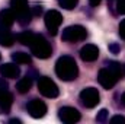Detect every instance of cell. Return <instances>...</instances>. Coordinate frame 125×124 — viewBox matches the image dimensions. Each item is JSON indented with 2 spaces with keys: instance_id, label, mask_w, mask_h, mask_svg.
I'll use <instances>...</instances> for the list:
<instances>
[{
  "instance_id": "cell-10",
  "label": "cell",
  "mask_w": 125,
  "mask_h": 124,
  "mask_svg": "<svg viewBox=\"0 0 125 124\" xmlns=\"http://www.w3.org/2000/svg\"><path fill=\"white\" fill-rule=\"evenodd\" d=\"M58 118L62 123L73 124L80 120V112L73 107H62V108L58 110Z\"/></svg>"
},
{
  "instance_id": "cell-5",
  "label": "cell",
  "mask_w": 125,
  "mask_h": 124,
  "mask_svg": "<svg viewBox=\"0 0 125 124\" xmlns=\"http://www.w3.org/2000/svg\"><path fill=\"white\" fill-rule=\"evenodd\" d=\"M87 37V31L84 26L82 25H70L67 26L61 34L62 41L67 42H77V41H83Z\"/></svg>"
},
{
  "instance_id": "cell-26",
  "label": "cell",
  "mask_w": 125,
  "mask_h": 124,
  "mask_svg": "<svg viewBox=\"0 0 125 124\" xmlns=\"http://www.w3.org/2000/svg\"><path fill=\"white\" fill-rule=\"evenodd\" d=\"M109 50H111L114 54H116V53H119V51H121V47H119L116 42H112V44H109Z\"/></svg>"
},
{
  "instance_id": "cell-14",
  "label": "cell",
  "mask_w": 125,
  "mask_h": 124,
  "mask_svg": "<svg viewBox=\"0 0 125 124\" xmlns=\"http://www.w3.org/2000/svg\"><path fill=\"white\" fill-rule=\"evenodd\" d=\"M12 104H13V96L9 91L0 93V112L7 114L12 108Z\"/></svg>"
},
{
  "instance_id": "cell-18",
  "label": "cell",
  "mask_w": 125,
  "mask_h": 124,
  "mask_svg": "<svg viewBox=\"0 0 125 124\" xmlns=\"http://www.w3.org/2000/svg\"><path fill=\"white\" fill-rule=\"evenodd\" d=\"M12 60L16 63V64H31V56L26 54V53H22V51H16L12 54Z\"/></svg>"
},
{
  "instance_id": "cell-4",
  "label": "cell",
  "mask_w": 125,
  "mask_h": 124,
  "mask_svg": "<svg viewBox=\"0 0 125 124\" xmlns=\"http://www.w3.org/2000/svg\"><path fill=\"white\" fill-rule=\"evenodd\" d=\"M31 51L33 56H36L38 59H42V60L48 59L52 53L50 42L42 35H35V38H33V41L31 44Z\"/></svg>"
},
{
  "instance_id": "cell-25",
  "label": "cell",
  "mask_w": 125,
  "mask_h": 124,
  "mask_svg": "<svg viewBox=\"0 0 125 124\" xmlns=\"http://www.w3.org/2000/svg\"><path fill=\"white\" fill-rule=\"evenodd\" d=\"M31 13L32 16H39L42 13V7L41 6H33V7H31Z\"/></svg>"
},
{
  "instance_id": "cell-15",
  "label": "cell",
  "mask_w": 125,
  "mask_h": 124,
  "mask_svg": "<svg viewBox=\"0 0 125 124\" xmlns=\"http://www.w3.org/2000/svg\"><path fill=\"white\" fill-rule=\"evenodd\" d=\"M15 41L13 34L9 31V28H1L0 29V45L3 47H10Z\"/></svg>"
},
{
  "instance_id": "cell-9",
  "label": "cell",
  "mask_w": 125,
  "mask_h": 124,
  "mask_svg": "<svg viewBox=\"0 0 125 124\" xmlns=\"http://www.w3.org/2000/svg\"><path fill=\"white\" fill-rule=\"evenodd\" d=\"M26 110H28V112H29V115H31L32 118H42L47 114V105H45V102H42L41 99H36V98L28 102Z\"/></svg>"
},
{
  "instance_id": "cell-1",
  "label": "cell",
  "mask_w": 125,
  "mask_h": 124,
  "mask_svg": "<svg viewBox=\"0 0 125 124\" xmlns=\"http://www.w3.org/2000/svg\"><path fill=\"white\" fill-rule=\"evenodd\" d=\"M55 73L64 82H71L77 79L79 69H77L76 60L70 56H61L55 63Z\"/></svg>"
},
{
  "instance_id": "cell-28",
  "label": "cell",
  "mask_w": 125,
  "mask_h": 124,
  "mask_svg": "<svg viewBox=\"0 0 125 124\" xmlns=\"http://www.w3.org/2000/svg\"><path fill=\"white\" fill-rule=\"evenodd\" d=\"M10 123L12 124H18V123H21V120H10Z\"/></svg>"
},
{
  "instance_id": "cell-24",
  "label": "cell",
  "mask_w": 125,
  "mask_h": 124,
  "mask_svg": "<svg viewBox=\"0 0 125 124\" xmlns=\"http://www.w3.org/2000/svg\"><path fill=\"white\" fill-rule=\"evenodd\" d=\"M7 88H9V86H7V82H6V80H4V77L1 76V77H0V93L6 92V91H7Z\"/></svg>"
},
{
  "instance_id": "cell-8",
  "label": "cell",
  "mask_w": 125,
  "mask_h": 124,
  "mask_svg": "<svg viewBox=\"0 0 125 124\" xmlns=\"http://www.w3.org/2000/svg\"><path fill=\"white\" fill-rule=\"evenodd\" d=\"M80 101L86 108H93L100 102V95L96 88H84L80 92Z\"/></svg>"
},
{
  "instance_id": "cell-27",
  "label": "cell",
  "mask_w": 125,
  "mask_h": 124,
  "mask_svg": "<svg viewBox=\"0 0 125 124\" xmlns=\"http://www.w3.org/2000/svg\"><path fill=\"white\" fill-rule=\"evenodd\" d=\"M89 3H90V6H99L100 4V0H89Z\"/></svg>"
},
{
  "instance_id": "cell-16",
  "label": "cell",
  "mask_w": 125,
  "mask_h": 124,
  "mask_svg": "<svg viewBox=\"0 0 125 124\" xmlns=\"http://www.w3.org/2000/svg\"><path fill=\"white\" fill-rule=\"evenodd\" d=\"M31 88H32V79L29 76L22 77V79L18 82V85H16V89H18L19 93H28L31 91Z\"/></svg>"
},
{
  "instance_id": "cell-23",
  "label": "cell",
  "mask_w": 125,
  "mask_h": 124,
  "mask_svg": "<svg viewBox=\"0 0 125 124\" xmlns=\"http://www.w3.org/2000/svg\"><path fill=\"white\" fill-rule=\"evenodd\" d=\"M118 32H119V37L125 39V19L121 21V24H119V28H118Z\"/></svg>"
},
{
  "instance_id": "cell-29",
  "label": "cell",
  "mask_w": 125,
  "mask_h": 124,
  "mask_svg": "<svg viewBox=\"0 0 125 124\" xmlns=\"http://www.w3.org/2000/svg\"><path fill=\"white\" fill-rule=\"evenodd\" d=\"M122 104H124V105H125V93H124V95H122Z\"/></svg>"
},
{
  "instance_id": "cell-30",
  "label": "cell",
  "mask_w": 125,
  "mask_h": 124,
  "mask_svg": "<svg viewBox=\"0 0 125 124\" xmlns=\"http://www.w3.org/2000/svg\"><path fill=\"white\" fill-rule=\"evenodd\" d=\"M124 72H125V66H124Z\"/></svg>"
},
{
  "instance_id": "cell-21",
  "label": "cell",
  "mask_w": 125,
  "mask_h": 124,
  "mask_svg": "<svg viewBox=\"0 0 125 124\" xmlns=\"http://www.w3.org/2000/svg\"><path fill=\"white\" fill-rule=\"evenodd\" d=\"M116 12L125 15V0H116Z\"/></svg>"
},
{
  "instance_id": "cell-12",
  "label": "cell",
  "mask_w": 125,
  "mask_h": 124,
  "mask_svg": "<svg viewBox=\"0 0 125 124\" xmlns=\"http://www.w3.org/2000/svg\"><path fill=\"white\" fill-rule=\"evenodd\" d=\"M0 74L4 79H16L21 74V69L13 63H4L0 66Z\"/></svg>"
},
{
  "instance_id": "cell-6",
  "label": "cell",
  "mask_w": 125,
  "mask_h": 124,
  "mask_svg": "<svg viewBox=\"0 0 125 124\" xmlns=\"http://www.w3.org/2000/svg\"><path fill=\"white\" fill-rule=\"evenodd\" d=\"M45 26L51 35H57V31L62 24V16L58 10H48L45 13Z\"/></svg>"
},
{
  "instance_id": "cell-19",
  "label": "cell",
  "mask_w": 125,
  "mask_h": 124,
  "mask_svg": "<svg viewBox=\"0 0 125 124\" xmlns=\"http://www.w3.org/2000/svg\"><path fill=\"white\" fill-rule=\"evenodd\" d=\"M77 3H79V0H58V4L67 10H73L77 6Z\"/></svg>"
},
{
  "instance_id": "cell-22",
  "label": "cell",
  "mask_w": 125,
  "mask_h": 124,
  "mask_svg": "<svg viewBox=\"0 0 125 124\" xmlns=\"http://www.w3.org/2000/svg\"><path fill=\"white\" fill-rule=\"evenodd\" d=\"M111 124H125V117L124 115H115L111 118Z\"/></svg>"
},
{
  "instance_id": "cell-3",
  "label": "cell",
  "mask_w": 125,
  "mask_h": 124,
  "mask_svg": "<svg viewBox=\"0 0 125 124\" xmlns=\"http://www.w3.org/2000/svg\"><path fill=\"white\" fill-rule=\"evenodd\" d=\"M10 9L15 12L16 21L21 25H26L31 22L32 13L31 7L28 6V0H10Z\"/></svg>"
},
{
  "instance_id": "cell-2",
  "label": "cell",
  "mask_w": 125,
  "mask_h": 124,
  "mask_svg": "<svg viewBox=\"0 0 125 124\" xmlns=\"http://www.w3.org/2000/svg\"><path fill=\"white\" fill-rule=\"evenodd\" d=\"M121 74H122L121 64L116 62H109L106 64V67L100 69V72L97 74V80L105 89H111L115 86V83L118 82Z\"/></svg>"
},
{
  "instance_id": "cell-7",
  "label": "cell",
  "mask_w": 125,
  "mask_h": 124,
  "mask_svg": "<svg viewBox=\"0 0 125 124\" xmlns=\"http://www.w3.org/2000/svg\"><path fill=\"white\" fill-rule=\"evenodd\" d=\"M38 89H39V92L42 93L44 96H47V98H55V96H58V92H60L58 86L55 85V82L51 80L47 76H42L38 80Z\"/></svg>"
},
{
  "instance_id": "cell-17",
  "label": "cell",
  "mask_w": 125,
  "mask_h": 124,
  "mask_svg": "<svg viewBox=\"0 0 125 124\" xmlns=\"http://www.w3.org/2000/svg\"><path fill=\"white\" fill-rule=\"evenodd\" d=\"M18 41L22 44V45H26V47H31L32 41H33V38H35V34L31 31H23L21 32V34H18Z\"/></svg>"
},
{
  "instance_id": "cell-13",
  "label": "cell",
  "mask_w": 125,
  "mask_h": 124,
  "mask_svg": "<svg viewBox=\"0 0 125 124\" xmlns=\"http://www.w3.org/2000/svg\"><path fill=\"white\" fill-rule=\"evenodd\" d=\"M16 21L15 12L12 9H3L0 10V26L1 28H10Z\"/></svg>"
},
{
  "instance_id": "cell-11",
  "label": "cell",
  "mask_w": 125,
  "mask_h": 124,
  "mask_svg": "<svg viewBox=\"0 0 125 124\" xmlns=\"http://www.w3.org/2000/svg\"><path fill=\"white\" fill-rule=\"evenodd\" d=\"M80 57H82L83 62H87V63L94 62L99 57V48L93 44H86L80 50Z\"/></svg>"
},
{
  "instance_id": "cell-20",
  "label": "cell",
  "mask_w": 125,
  "mask_h": 124,
  "mask_svg": "<svg viewBox=\"0 0 125 124\" xmlns=\"http://www.w3.org/2000/svg\"><path fill=\"white\" fill-rule=\"evenodd\" d=\"M106 118H108V110H100L96 115V121H99V123H105Z\"/></svg>"
}]
</instances>
